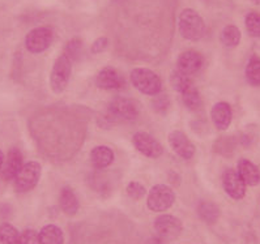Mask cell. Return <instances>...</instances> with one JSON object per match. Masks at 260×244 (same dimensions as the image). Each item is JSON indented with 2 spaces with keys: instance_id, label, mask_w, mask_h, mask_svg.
I'll return each mask as SVG.
<instances>
[{
  "instance_id": "obj_25",
  "label": "cell",
  "mask_w": 260,
  "mask_h": 244,
  "mask_svg": "<svg viewBox=\"0 0 260 244\" xmlns=\"http://www.w3.org/2000/svg\"><path fill=\"white\" fill-rule=\"evenodd\" d=\"M246 29L251 37H260V15L256 12H250L246 15L245 19Z\"/></svg>"
},
{
  "instance_id": "obj_4",
  "label": "cell",
  "mask_w": 260,
  "mask_h": 244,
  "mask_svg": "<svg viewBox=\"0 0 260 244\" xmlns=\"http://www.w3.org/2000/svg\"><path fill=\"white\" fill-rule=\"evenodd\" d=\"M71 71H72V60L67 54H61L54 63L50 76V84L54 93H61L67 88Z\"/></svg>"
},
{
  "instance_id": "obj_8",
  "label": "cell",
  "mask_w": 260,
  "mask_h": 244,
  "mask_svg": "<svg viewBox=\"0 0 260 244\" xmlns=\"http://www.w3.org/2000/svg\"><path fill=\"white\" fill-rule=\"evenodd\" d=\"M132 141H134L136 149L149 158H158L164 152L162 145L158 143V140H156L152 134L147 133V132L135 133Z\"/></svg>"
},
{
  "instance_id": "obj_21",
  "label": "cell",
  "mask_w": 260,
  "mask_h": 244,
  "mask_svg": "<svg viewBox=\"0 0 260 244\" xmlns=\"http://www.w3.org/2000/svg\"><path fill=\"white\" fill-rule=\"evenodd\" d=\"M242 34L241 30L238 29V26L236 25H228L222 29L220 36V40L222 42L223 46L226 47H236L238 46L239 42H241Z\"/></svg>"
},
{
  "instance_id": "obj_10",
  "label": "cell",
  "mask_w": 260,
  "mask_h": 244,
  "mask_svg": "<svg viewBox=\"0 0 260 244\" xmlns=\"http://www.w3.org/2000/svg\"><path fill=\"white\" fill-rule=\"evenodd\" d=\"M222 184L225 192L234 200H241L246 195V183L238 174V171L229 168L222 177Z\"/></svg>"
},
{
  "instance_id": "obj_22",
  "label": "cell",
  "mask_w": 260,
  "mask_h": 244,
  "mask_svg": "<svg viewBox=\"0 0 260 244\" xmlns=\"http://www.w3.org/2000/svg\"><path fill=\"white\" fill-rule=\"evenodd\" d=\"M181 94L182 99H183V103L191 111H198L202 107V97H200V93L198 92V89L193 85L188 86Z\"/></svg>"
},
{
  "instance_id": "obj_24",
  "label": "cell",
  "mask_w": 260,
  "mask_h": 244,
  "mask_svg": "<svg viewBox=\"0 0 260 244\" xmlns=\"http://www.w3.org/2000/svg\"><path fill=\"white\" fill-rule=\"evenodd\" d=\"M20 234L11 223L0 225V241L2 244H19Z\"/></svg>"
},
{
  "instance_id": "obj_13",
  "label": "cell",
  "mask_w": 260,
  "mask_h": 244,
  "mask_svg": "<svg viewBox=\"0 0 260 244\" xmlns=\"http://www.w3.org/2000/svg\"><path fill=\"white\" fill-rule=\"evenodd\" d=\"M22 165H24V162H22L21 152L13 148L7 153V157L4 158L3 167H2L0 172H2L4 179L12 180L15 179Z\"/></svg>"
},
{
  "instance_id": "obj_30",
  "label": "cell",
  "mask_w": 260,
  "mask_h": 244,
  "mask_svg": "<svg viewBox=\"0 0 260 244\" xmlns=\"http://www.w3.org/2000/svg\"><path fill=\"white\" fill-rule=\"evenodd\" d=\"M107 45H109V40H107L106 37H100L93 42L92 47H90V51H92L93 54H100V52L106 50Z\"/></svg>"
},
{
  "instance_id": "obj_1",
  "label": "cell",
  "mask_w": 260,
  "mask_h": 244,
  "mask_svg": "<svg viewBox=\"0 0 260 244\" xmlns=\"http://www.w3.org/2000/svg\"><path fill=\"white\" fill-rule=\"evenodd\" d=\"M131 83L139 92L147 95L159 94L162 89V83L158 75L148 68H135L129 75Z\"/></svg>"
},
{
  "instance_id": "obj_15",
  "label": "cell",
  "mask_w": 260,
  "mask_h": 244,
  "mask_svg": "<svg viewBox=\"0 0 260 244\" xmlns=\"http://www.w3.org/2000/svg\"><path fill=\"white\" fill-rule=\"evenodd\" d=\"M95 84L104 90H116L123 85V80L114 68H104L95 77Z\"/></svg>"
},
{
  "instance_id": "obj_5",
  "label": "cell",
  "mask_w": 260,
  "mask_h": 244,
  "mask_svg": "<svg viewBox=\"0 0 260 244\" xmlns=\"http://www.w3.org/2000/svg\"><path fill=\"white\" fill-rule=\"evenodd\" d=\"M107 115L113 122H132L138 118V109L128 98L116 97L107 106Z\"/></svg>"
},
{
  "instance_id": "obj_12",
  "label": "cell",
  "mask_w": 260,
  "mask_h": 244,
  "mask_svg": "<svg viewBox=\"0 0 260 244\" xmlns=\"http://www.w3.org/2000/svg\"><path fill=\"white\" fill-rule=\"evenodd\" d=\"M203 56L196 51H186L179 55L177 63V71L182 72L186 76L195 75L199 72L203 65Z\"/></svg>"
},
{
  "instance_id": "obj_6",
  "label": "cell",
  "mask_w": 260,
  "mask_h": 244,
  "mask_svg": "<svg viewBox=\"0 0 260 244\" xmlns=\"http://www.w3.org/2000/svg\"><path fill=\"white\" fill-rule=\"evenodd\" d=\"M175 201V195L170 187L165 184H157L149 191L147 204L150 211L165 212Z\"/></svg>"
},
{
  "instance_id": "obj_16",
  "label": "cell",
  "mask_w": 260,
  "mask_h": 244,
  "mask_svg": "<svg viewBox=\"0 0 260 244\" xmlns=\"http://www.w3.org/2000/svg\"><path fill=\"white\" fill-rule=\"evenodd\" d=\"M238 174L243 179L246 186H257L260 183V170L255 163H252L248 159H241L238 162Z\"/></svg>"
},
{
  "instance_id": "obj_9",
  "label": "cell",
  "mask_w": 260,
  "mask_h": 244,
  "mask_svg": "<svg viewBox=\"0 0 260 244\" xmlns=\"http://www.w3.org/2000/svg\"><path fill=\"white\" fill-rule=\"evenodd\" d=\"M154 229H156L157 234L161 238L174 239L181 234L182 230H183V226H182V222L178 220L177 217L170 216V214H164V216H159L158 218H156Z\"/></svg>"
},
{
  "instance_id": "obj_31",
  "label": "cell",
  "mask_w": 260,
  "mask_h": 244,
  "mask_svg": "<svg viewBox=\"0 0 260 244\" xmlns=\"http://www.w3.org/2000/svg\"><path fill=\"white\" fill-rule=\"evenodd\" d=\"M3 163H4V153L0 150V170L3 167Z\"/></svg>"
},
{
  "instance_id": "obj_32",
  "label": "cell",
  "mask_w": 260,
  "mask_h": 244,
  "mask_svg": "<svg viewBox=\"0 0 260 244\" xmlns=\"http://www.w3.org/2000/svg\"><path fill=\"white\" fill-rule=\"evenodd\" d=\"M255 4H260V0H252Z\"/></svg>"
},
{
  "instance_id": "obj_14",
  "label": "cell",
  "mask_w": 260,
  "mask_h": 244,
  "mask_svg": "<svg viewBox=\"0 0 260 244\" xmlns=\"http://www.w3.org/2000/svg\"><path fill=\"white\" fill-rule=\"evenodd\" d=\"M211 116L212 122L217 127V129H220V131H226L229 128L230 123H232V107L226 102H218L212 109Z\"/></svg>"
},
{
  "instance_id": "obj_23",
  "label": "cell",
  "mask_w": 260,
  "mask_h": 244,
  "mask_svg": "<svg viewBox=\"0 0 260 244\" xmlns=\"http://www.w3.org/2000/svg\"><path fill=\"white\" fill-rule=\"evenodd\" d=\"M246 79L254 86H260V58L254 55L248 60L246 67Z\"/></svg>"
},
{
  "instance_id": "obj_7",
  "label": "cell",
  "mask_w": 260,
  "mask_h": 244,
  "mask_svg": "<svg viewBox=\"0 0 260 244\" xmlns=\"http://www.w3.org/2000/svg\"><path fill=\"white\" fill-rule=\"evenodd\" d=\"M54 41V31L47 26H40L29 31L25 38V46L31 54H40L51 46Z\"/></svg>"
},
{
  "instance_id": "obj_2",
  "label": "cell",
  "mask_w": 260,
  "mask_h": 244,
  "mask_svg": "<svg viewBox=\"0 0 260 244\" xmlns=\"http://www.w3.org/2000/svg\"><path fill=\"white\" fill-rule=\"evenodd\" d=\"M178 26H179V33L182 37L188 41L200 40L205 29L202 16L193 10L182 11L178 20Z\"/></svg>"
},
{
  "instance_id": "obj_17",
  "label": "cell",
  "mask_w": 260,
  "mask_h": 244,
  "mask_svg": "<svg viewBox=\"0 0 260 244\" xmlns=\"http://www.w3.org/2000/svg\"><path fill=\"white\" fill-rule=\"evenodd\" d=\"M90 161H92L93 166L97 168H106L107 166H110L114 161V152L110 148L104 147H95L94 149L90 152Z\"/></svg>"
},
{
  "instance_id": "obj_29",
  "label": "cell",
  "mask_w": 260,
  "mask_h": 244,
  "mask_svg": "<svg viewBox=\"0 0 260 244\" xmlns=\"http://www.w3.org/2000/svg\"><path fill=\"white\" fill-rule=\"evenodd\" d=\"M83 50V43L80 40H72L67 45V50H66L64 54H67L71 58V60H74L75 58L80 55V52Z\"/></svg>"
},
{
  "instance_id": "obj_20",
  "label": "cell",
  "mask_w": 260,
  "mask_h": 244,
  "mask_svg": "<svg viewBox=\"0 0 260 244\" xmlns=\"http://www.w3.org/2000/svg\"><path fill=\"white\" fill-rule=\"evenodd\" d=\"M198 214L204 222L214 223L217 222L218 217H220V209L214 202L202 201L198 206Z\"/></svg>"
},
{
  "instance_id": "obj_26",
  "label": "cell",
  "mask_w": 260,
  "mask_h": 244,
  "mask_svg": "<svg viewBox=\"0 0 260 244\" xmlns=\"http://www.w3.org/2000/svg\"><path fill=\"white\" fill-rule=\"evenodd\" d=\"M170 83H172L173 88H174L175 90L179 93L184 92V90H186L188 86L192 85V83H191V80H190V76H186V75H183L182 72H179V71H175V72H173L172 77H170Z\"/></svg>"
},
{
  "instance_id": "obj_18",
  "label": "cell",
  "mask_w": 260,
  "mask_h": 244,
  "mask_svg": "<svg viewBox=\"0 0 260 244\" xmlns=\"http://www.w3.org/2000/svg\"><path fill=\"white\" fill-rule=\"evenodd\" d=\"M59 204H60L61 211L68 214V216H74L79 211V200H77L76 195L70 187H64L61 189Z\"/></svg>"
},
{
  "instance_id": "obj_19",
  "label": "cell",
  "mask_w": 260,
  "mask_h": 244,
  "mask_svg": "<svg viewBox=\"0 0 260 244\" xmlns=\"http://www.w3.org/2000/svg\"><path fill=\"white\" fill-rule=\"evenodd\" d=\"M41 244H63L64 243V234L60 227L55 225H47L42 227L40 231Z\"/></svg>"
},
{
  "instance_id": "obj_11",
  "label": "cell",
  "mask_w": 260,
  "mask_h": 244,
  "mask_svg": "<svg viewBox=\"0 0 260 244\" xmlns=\"http://www.w3.org/2000/svg\"><path fill=\"white\" fill-rule=\"evenodd\" d=\"M169 143L172 149L183 159L192 158L195 154V147L190 138L181 131H174L169 134Z\"/></svg>"
},
{
  "instance_id": "obj_27",
  "label": "cell",
  "mask_w": 260,
  "mask_h": 244,
  "mask_svg": "<svg viewBox=\"0 0 260 244\" xmlns=\"http://www.w3.org/2000/svg\"><path fill=\"white\" fill-rule=\"evenodd\" d=\"M127 193H128L129 197L139 200V198L144 197L145 195V188L144 186L139 182H129L128 186H127Z\"/></svg>"
},
{
  "instance_id": "obj_28",
  "label": "cell",
  "mask_w": 260,
  "mask_h": 244,
  "mask_svg": "<svg viewBox=\"0 0 260 244\" xmlns=\"http://www.w3.org/2000/svg\"><path fill=\"white\" fill-rule=\"evenodd\" d=\"M19 244H41L40 235L34 230H25L24 232L20 234Z\"/></svg>"
},
{
  "instance_id": "obj_3",
  "label": "cell",
  "mask_w": 260,
  "mask_h": 244,
  "mask_svg": "<svg viewBox=\"0 0 260 244\" xmlns=\"http://www.w3.org/2000/svg\"><path fill=\"white\" fill-rule=\"evenodd\" d=\"M42 174V167L38 162L29 161L21 166L15 180V189L17 192H28L37 186Z\"/></svg>"
}]
</instances>
